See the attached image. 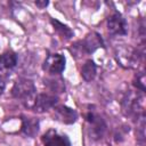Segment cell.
<instances>
[{"label":"cell","instance_id":"6da1fadb","mask_svg":"<svg viewBox=\"0 0 146 146\" xmlns=\"http://www.w3.org/2000/svg\"><path fill=\"white\" fill-rule=\"evenodd\" d=\"M11 96L21 100L26 107L31 108L36 96V89L33 81L26 78H18L11 88Z\"/></svg>","mask_w":146,"mask_h":146},{"label":"cell","instance_id":"7a4b0ae2","mask_svg":"<svg viewBox=\"0 0 146 146\" xmlns=\"http://www.w3.org/2000/svg\"><path fill=\"white\" fill-rule=\"evenodd\" d=\"M104 41L103 38L99 33L97 32H91L88 35H86V38L83 40H80L78 42H75L73 44V49H74V55L76 54H87L90 55L92 52H95L98 48H104Z\"/></svg>","mask_w":146,"mask_h":146},{"label":"cell","instance_id":"3957f363","mask_svg":"<svg viewBox=\"0 0 146 146\" xmlns=\"http://www.w3.org/2000/svg\"><path fill=\"white\" fill-rule=\"evenodd\" d=\"M86 121L88 123V132L91 139L99 140L104 137L107 125L105 120L94 110H89L86 113Z\"/></svg>","mask_w":146,"mask_h":146},{"label":"cell","instance_id":"277c9868","mask_svg":"<svg viewBox=\"0 0 146 146\" xmlns=\"http://www.w3.org/2000/svg\"><path fill=\"white\" fill-rule=\"evenodd\" d=\"M66 59L62 54H50L46 57L42 68L50 75H60L65 70Z\"/></svg>","mask_w":146,"mask_h":146},{"label":"cell","instance_id":"5b68a950","mask_svg":"<svg viewBox=\"0 0 146 146\" xmlns=\"http://www.w3.org/2000/svg\"><path fill=\"white\" fill-rule=\"evenodd\" d=\"M122 108L125 112L127 115L129 116H135L139 119L140 116L144 115L141 104H140V97L139 95L129 92L125 95V97L122 100Z\"/></svg>","mask_w":146,"mask_h":146},{"label":"cell","instance_id":"8992f818","mask_svg":"<svg viewBox=\"0 0 146 146\" xmlns=\"http://www.w3.org/2000/svg\"><path fill=\"white\" fill-rule=\"evenodd\" d=\"M58 103V98L51 94H36L31 108L36 113H44L54 108Z\"/></svg>","mask_w":146,"mask_h":146},{"label":"cell","instance_id":"52a82bcc","mask_svg":"<svg viewBox=\"0 0 146 146\" xmlns=\"http://www.w3.org/2000/svg\"><path fill=\"white\" fill-rule=\"evenodd\" d=\"M107 30L113 35H127L128 24L125 18L117 11H114L107 18Z\"/></svg>","mask_w":146,"mask_h":146},{"label":"cell","instance_id":"ba28073f","mask_svg":"<svg viewBox=\"0 0 146 146\" xmlns=\"http://www.w3.org/2000/svg\"><path fill=\"white\" fill-rule=\"evenodd\" d=\"M54 116L57 121L64 124H73L78 120V112L66 105H58L54 107Z\"/></svg>","mask_w":146,"mask_h":146},{"label":"cell","instance_id":"9c48e42d","mask_svg":"<svg viewBox=\"0 0 146 146\" xmlns=\"http://www.w3.org/2000/svg\"><path fill=\"white\" fill-rule=\"evenodd\" d=\"M43 146H71V141L68 137L64 133H59L58 131L50 129L42 136Z\"/></svg>","mask_w":146,"mask_h":146},{"label":"cell","instance_id":"30bf717a","mask_svg":"<svg viewBox=\"0 0 146 146\" xmlns=\"http://www.w3.org/2000/svg\"><path fill=\"white\" fill-rule=\"evenodd\" d=\"M22 125H21V132L26 137H34L39 132L40 122L36 117L32 116H21Z\"/></svg>","mask_w":146,"mask_h":146},{"label":"cell","instance_id":"8fae6325","mask_svg":"<svg viewBox=\"0 0 146 146\" xmlns=\"http://www.w3.org/2000/svg\"><path fill=\"white\" fill-rule=\"evenodd\" d=\"M17 62H18V58L14 51L8 50V51L1 54L0 55V71L13 70L17 65Z\"/></svg>","mask_w":146,"mask_h":146},{"label":"cell","instance_id":"7c38bea8","mask_svg":"<svg viewBox=\"0 0 146 146\" xmlns=\"http://www.w3.org/2000/svg\"><path fill=\"white\" fill-rule=\"evenodd\" d=\"M97 74V65L92 59H88L81 67V76L84 81H92Z\"/></svg>","mask_w":146,"mask_h":146},{"label":"cell","instance_id":"4fadbf2b","mask_svg":"<svg viewBox=\"0 0 146 146\" xmlns=\"http://www.w3.org/2000/svg\"><path fill=\"white\" fill-rule=\"evenodd\" d=\"M50 23H51V25H52L54 30H55V31L58 33V35H59L60 38H63L64 40H70V39L74 35L73 31H72L67 25H65V24L60 23L59 21L51 18V19H50Z\"/></svg>","mask_w":146,"mask_h":146},{"label":"cell","instance_id":"5bb4252c","mask_svg":"<svg viewBox=\"0 0 146 146\" xmlns=\"http://www.w3.org/2000/svg\"><path fill=\"white\" fill-rule=\"evenodd\" d=\"M44 84L52 92H63L65 90V83L60 76L56 78V75H52V78H47L44 79Z\"/></svg>","mask_w":146,"mask_h":146},{"label":"cell","instance_id":"9a60e30c","mask_svg":"<svg viewBox=\"0 0 146 146\" xmlns=\"http://www.w3.org/2000/svg\"><path fill=\"white\" fill-rule=\"evenodd\" d=\"M145 78H144V73H140V74H137L135 80H133V86L140 90V91H145Z\"/></svg>","mask_w":146,"mask_h":146},{"label":"cell","instance_id":"2e32d148","mask_svg":"<svg viewBox=\"0 0 146 146\" xmlns=\"http://www.w3.org/2000/svg\"><path fill=\"white\" fill-rule=\"evenodd\" d=\"M34 3H35V6H38V7L41 8V9H42V8H46V7L49 5V2L46 1V0H44V1H35Z\"/></svg>","mask_w":146,"mask_h":146},{"label":"cell","instance_id":"e0dca14e","mask_svg":"<svg viewBox=\"0 0 146 146\" xmlns=\"http://www.w3.org/2000/svg\"><path fill=\"white\" fill-rule=\"evenodd\" d=\"M5 88H6V81H5V79L2 78V75L0 74V95L3 92Z\"/></svg>","mask_w":146,"mask_h":146}]
</instances>
